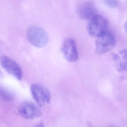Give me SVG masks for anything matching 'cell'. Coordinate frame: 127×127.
I'll use <instances>...</instances> for the list:
<instances>
[{
  "label": "cell",
  "mask_w": 127,
  "mask_h": 127,
  "mask_svg": "<svg viewBox=\"0 0 127 127\" xmlns=\"http://www.w3.org/2000/svg\"><path fill=\"white\" fill-rule=\"evenodd\" d=\"M27 35L29 41L36 47H44L48 42L47 34L39 27L35 26L30 27L27 31Z\"/></svg>",
  "instance_id": "6da1fadb"
},
{
  "label": "cell",
  "mask_w": 127,
  "mask_h": 127,
  "mask_svg": "<svg viewBox=\"0 0 127 127\" xmlns=\"http://www.w3.org/2000/svg\"><path fill=\"white\" fill-rule=\"evenodd\" d=\"M108 25L107 19L103 16L97 15L90 21L87 30L90 35L98 37L107 31Z\"/></svg>",
  "instance_id": "7a4b0ae2"
},
{
  "label": "cell",
  "mask_w": 127,
  "mask_h": 127,
  "mask_svg": "<svg viewBox=\"0 0 127 127\" xmlns=\"http://www.w3.org/2000/svg\"><path fill=\"white\" fill-rule=\"evenodd\" d=\"M97 38L95 43V48L98 54L106 53L115 46V36L112 33L108 31Z\"/></svg>",
  "instance_id": "3957f363"
},
{
  "label": "cell",
  "mask_w": 127,
  "mask_h": 127,
  "mask_svg": "<svg viewBox=\"0 0 127 127\" xmlns=\"http://www.w3.org/2000/svg\"><path fill=\"white\" fill-rule=\"evenodd\" d=\"M31 91L33 98L39 106H43L50 102L51 95L46 87L34 84L31 85Z\"/></svg>",
  "instance_id": "277c9868"
},
{
  "label": "cell",
  "mask_w": 127,
  "mask_h": 127,
  "mask_svg": "<svg viewBox=\"0 0 127 127\" xmlns=\"http://www.w3.org/2000/svg\"><path fill=\"white\" fill-rule=\"evenodd\" d=\"M1 65L3 68L10 74L21 80L22 79L23 73L20 65L16 61L9 57L2 56L0 59Z\"/></svg>",
  "instance_id": "5b68a950"
},
{
  "label": "cell",
  "mask_w": 127,
  "mask_h": 127,
  "mask_svg": "<svg viewBox=\"0 0 127 127\" xmlns=\"http://www.w3.org/2000/svg\"><path fill=\"white\" fill-rule=\"evenodd\" d=\"M18 112L22 118L27 119L38 118L42 115L39 107L30 101H25L22 103L19 108Z\"/></svg>",
  "instance_id": "8992f818"
},
{
  "label": "cell",
  "mask_w": 127,
  "mask_h": 127,
  "mask_svg": "<svg viewBox=\"0 0 127 127\" xmlns=\"http://www.w3.org/2000/svg\"><path fill=\"white\" fill-rule=\"evenodd\" d=\"M62 51L65 59L70 62H75L78 59V53L75 42L72 38L66 39L64 42Z\"/></svg>",
  "instance_id": "52a82bcc"
},
{
  "label": "cell",
  "mask_w": 127,
  "mask_h": 127,
  "mask_svg": "<svg viewBox=\"0 0 127 127\" xmlns=\"http://www.w3.org/2000/svg\"><path fill=\"white\" fill-rule=\"evenodd\" d=\"M77 12L80 18L89 21L98 15L97 7L91 1H85L81 4L78 7Z\"/></svg>",
  "instance_id": "ba28073f"
},
{
  "label": "cell",
  "mask_w": 127,
  "mask_h": 127,
  "mask_svg": "<svg viewBox=\"0 0 127 127\" xmlns=\"http://www.w3.org/2000/svg\"><path fill=\"white\" fill-rule=\"evenodd\" d=\"M113 59L118 70L127 72V49L121 50L118 53L114 54Z\"/></svg>",
  "instance_id": "9c48e42d"
},
{
  "label": "cell",
  "mask_w": 127,
  "mask_h": 127,
  "mask_svg": "<svg viewBox=\"0 0 127 127\" xmlns=\"http://www.w3.org/2000/svg\"><path fill=\"white\" fill-rule=\"evenodd\" d=\"M0 97L6 101H11L14 98V95L12 92L4 88H0Z\"/></svg>",
  "instance_id": "30bf717a"
},
{
  "label": "cell",
  "mask_w": 127,
  "mask_h": 127,
  "mask_svg": "<svg viewBox=\"0 0 127 127\" xmlns=\"http://www.w3.org/2000/svg\"><path fill=\"white\" fill-rule=\"evenodd\" d=\"M104 3L107 6L111 8H115L119 5L118 0H104Z\"/></svg>",
  "instance_id": "8fae6325"
},
{
  "label": "cell",
  "mask_w": 127,
  "mask_h": 127,
  "mask_svg": "<svg viewBox=\"0 0 127 127\" xmlns=\"http://www.w3.org/2000/svg\"><path fill=\"white\" fill-rule=\"evenodd\" d=\"M32 127H45L43 123L42 122H40L35 125Z\"/></svg>",
  "instance_id": "7c38bea8"
},
{
  "label": "cell",
  "mask_w": 127,
  "mask_h": 127,
  "mask_svg": "<svg viewBox=\"0 0 127 127\" xmlns=\"http://www.w3.org/2000/svg\"><path fill=\"white\" fill-rule=\"evenodd\" d=\"M124 29L125 32H126L127 35V21L125 23V24Z\"/></svg>",
  "instance_id": "4fadbf2b"
},
{
  "label": "cell",
  "mask_w": 127,
  "mask_h": 127,
  "mask_svg": "<svg viewBox=\"0 0 127 127\" xmlns=\"http://www.w3.org/2000/svg\"><path fill=\"white\" fill-rule=\"evenodd\" d=\"M2 77H3V74H2V72L0 71V79L2 78Z\"/></svg>",
  "instance_id": "5bb4252c"
},
{
  "label": "cell",
  "mask_w": 127,
  "mask_h": 127,
  "mask_svg": "<svg viewBox=\"0 0 127 127\" xmlns=\"http://www.w3.org/2000/svg\"><path fill=\"white\" fill-rule=\"evenodd\" d=\"M116 127V126H111V127Z\"/></svg>",
  "instance_id": "9a60e30c"
}]
</instances>
